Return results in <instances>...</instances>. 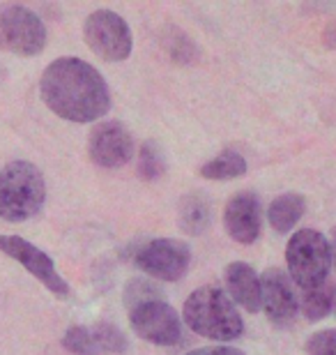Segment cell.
<instances>
[{"label": "cell", "mask_w": 336, "mask_h": 355, "mask_svg": "<svg viewBox=\"0 0 336 355\" xmlns=\"http://www.w3.org/2000/svg\"><path fill=\"white\" fill-rule=\"evenodd\" d=\"M260 201L254 191H240L224 210L226 233L240 245H254L260 236Z\"/></svg>", "instance_id": "obj_12"}, {"label": "cell", "mask_w": 336, "mask_h": 355, "mask_svg": "<svg viewBox=\"0 0 336 355\" xmlns=\"http://www.w3.org/2000/svg\"><path fill=\"white\" fill-rule=\"evenodd\" d=\"M334 304H336V288L330 279L316 288L302 291V297H299V309H302V314L309 321H320L327 314H332Z\"/></svg>", "instance_id": "obj_15"}, {"label": "cell", "mask_w": 336, "mask_h": 355, "mask_svg": "<svg viewBox=\"0 0 336 355\" xmlns=\"http://www.w3.org/2000/svg\"><path fill=\"white\" fill-rule=\"evenodd\" d=\"M168 42V51H170V58H175V60H184V62H189L191 58H194V44L187 40V35H180L177 31H173V35L170 37H166Z\"/></svg>", "instance_id": "obj_22"}, {"label": "cell", "mask_w": 336, "mask_h": 355, "mask_svg": "<svg viewBox=\"0 0 336 355\" xmlns=\"http://www.w3.org/2000/svg\"><path fill=\"white\" fill-rule=\"evenodd\" d=\"M92 332H95V342H97L99 355L102 353H125L127 351V337L116 328V325L99 323V325H92Z\"/></svg>", "instance_id": "obj_20"}, {"label": "cell", "mask_w": 336, "mask_h": 355, "mask_svg": "<svg viewBox=\"0 0 336 355\" xmlns=\"http://www.w3.org/2000/svg\"><path fill=\"white\" fill-rule=\"evenodd\" d=\"M85 44L106 62H123L132 53V31L120 14L111 10L92 12L83 24Z\"/></svg>", "instance_id": "obj_6"}, {"label": "cell", "mask_w": 336, "mask_h": 355, "mask_svg": "<svg viewBox=\"0 0 336 355\" xmlns=\"http://www.w3.org/2000/svg\"><path fill=\"white\" fill-rule=\"evenodd\" d=\"M306 201L299 194H281L269 203L267 208V222L276 233H288L292 226L304 215Z\"/></svg>", "instance_id": "obj_14"}, {"label": "cell", "mask_w": 336, "mask_h": 355, "mask_svg": "<svg viewBox=\"0 0 336 355\" xmlns=\"http://www.w3.org/2000/svg\"><path fill=\"white\" fill-rule=\"evenodd\" d=\"M177 219H180V229L187 233V236H201L207 226H210L212 210L201 194H191L182 198Z\"/></svg>", "instance_id": "obj_16"}, {"label": "cell", "mask_w": 336, "mask_h": 355, "mask_svg": "<svg viewBox=\"0 0 336 355\" xmlns=\"http://www.w3.org/2000/svg\"><path fill=\"white\" fill-rule=\"evenodd\" d=\"M260 309H265L267 318L278 328H288L297 318L299 300L295 284L283 270L269 268L260 277Z\"/></svg>", "instance_id": "obj_11"}, {"label": "cell", "mask_w": 336, "mask_h": 355, "mask_svg": "<svg viewBox=\"0 0 336 355\" xmlns=\"http://www.w3.org/2000/svg\"><path fill=\"white\" fill-rule=\"evenodd\" d=\"M62 346L76 355H99L95 332H92V328H85V325L69 328L65 332V337H62Z\"/></svg>", "instance_id": "obj_19"}, {"label": "cell", "mask_w": 336, "mask_h": 355, "mask_svg": "<svg viewBox=\"0 0 336 355\" xmlns=\"http://www.w3.org/2000/svg\"><path fill=\"white\" fill-rule=\"evenodd\" d=\"M44 104L69 123H95L111 109V92L104 76L81 58H58L39 81Z\"/></svg>", "instance_id": "obj_1"}, {"label": "cell", "mask_w": 336, "mask_h": 355, "mask_svg": "<svg viewBox=\"0 0 336 355\" xmlns=\"http://www.w3.org/2000/svg\"><path fill=\"white\" fill-rule=\"evenodd\" d=\"M166 171V159H163L161 148L148 141L139 150V175L143 180H159Z\"/></svg>", "instance_id": "obj_18"}, {"label": "cell", "mask_w": 336, "mask_h": 355, "mask_svg": "<svg viewBox=\"0 0 336 355\" xmlns=\"http://www.w3.org/2000/svg\"><path fill=\"white\" fill-rule=\"evenodd\" d=\"M184 355H245V353L240 349H233V346H205V349H196Z\"/></svg>", "instance_id": "obj_23"}, {"label": "cell", "mask_w": 336, "mask_h": 355, "mask_svg": "<svg viewBox=\"0 0 336 355\" xmlns=\"http://www.w3.org/2000/svg\"><path fill=\"white\" fill-rule=\"evenodd\" d=\"M134 263L141 272L161 282H177L187 275L191 263L189 247L180 240L154 238L143 243L134 254Z\"/></svg>", "instance_id": "obj_7"}, {"label": "cell", "mask_w": 336, "mask_h": 355, "mask_svg": "<svg viewBox=\"0 0 336 355\" xmlns=\"http://www.w3.org/2000/svg\"><path fill=\"white\" fill-rule=\"evenodd\" d=\"M224 279H226L228 297L233 302L245 307L249 314L260 311V277L256 275V270L251 266L242 263V261L228 263L224 270Z\"/></svg>", "instance_id": "obj_13"}, {"label": "cell", "mask_w": 336, "mask_h": 355, "mask_svg": "<svg viewBox=\"0 0 336 355\" xmlns=\"http://www.w3.org/2000/svg\"><path fill=\"white\" fill-rule=\"evenodd\" d=\"M330 250H332V266L336 268V229L332 231V245H330Z\"/></svg>", "instance_id": "obj_24"}, {"label": "cell", "mask_w": 336, "mask_h": 355, "mask_svg": "<svg viewBox=\"0 0 336 355\" xmlns=\"http://www.w3.org/2000/svg\"><path fill=\"white\" fill-rule=\"evenodd\" d=\"M130 323L141 339L157 346H175L182 337L180 316L163 300H148L132 307Z\"/></svg>", "instance_id": "obj_8"}, {"label": "cell", "mask_w": 336, "mask_h": 355, "mask_svg": "<svg viewBox=\"0 0 336 355\" xmlns=\"http://www.w3.org/2000/svg\"><path fill=\"white\" fill-rule=\"evenodd\" d=\"M334 314H336V304H334Z\"/></svg>", "instance_id": "obj_25"}, {"label": "cell", "mask_w": 336, "mask_h": 355, "mask_svg": "<svg viewBox=\"0 0 336 355\" xmlns=\"http://www.w3.org/2000/svg\"><path fill=\"white\" fill-rule=\"evenodd\" d=\"M184 323L196 335L214 339V342H231L242 335V316L235 302L219 286H201L187 297L182 309Z\"/></svg>", "instance_id": "obj_2"}, {"label": "cell", "mask_w": 336, "mask_h": 355, "mask_svg": "<svg viewBox=\"0 0 336 355\" xmlns=\"http://www.w3.org/2000/svg\"><path fill=\"white\" fill-rule=\"evenodd\" d=\"M46 198L44 175L33 162L17 159L0 171V219L21 224L42 210Z\"/></svg>", "instance_id": "obj_3"}, {"label": "cell", "mask_w": 336, "mask_h": 355, "mask_svg": "<svg viewBox=\"0 0 336 355\" xmlns=\"http://www.w3.org/2000/svg\"><path fill=\"white\" fill-rule=\"evenodd\" d=\"M0 252H5L7 257L14 259L17 263L24 266L35 279H39L44 286L58 297H69V284L62 279L60 272L55 270L53 259L35 247L28 240L19 236H5L0 233Z\"/></svg>", "instance_id": "obj_9"}, {"label": "cell", "mask_w": 336, "mask_h": 355, "mask_svg": "<svg viewBox=\"0 0 336 355\" xmlns=\"http://www.w3.org/2000/svg\"><path fill=\"white\" fill-rule=\"evenodd\" d=\"M285 263H288V277L299 291L320 286L330 279L327 277L332 268L330 240L313 229L297 231L285 247Z\"/></svg>", "instance_id": "obj_4"}, {"label": "cell", "mask_w": 336, "mask_h": 355, "mask_svg": "<svg viewBox=\"0 0 336 355\" xmlns=\"http://www.w3.org/2000/svg\"><path fill=\"white\" fill-rule=\"evenodd\" d=\"M247 159L242 157L240 153L235 150H224L217 155L214 159L205 162L201 166V175L207 180H233V178H240L247 173Z\"/></svg>", "instance_id": "obj_17"}, {"label": "cell", "mask_w": 336, "mask_h": 355, "mask_svg": "<svg viewBox=\"0 0 336 355\" xmlns=\"http://www.w3.org/2000/svg\"><path fill=\"white\" fill-rule=\"evenodd\" d=\"M88 153L90 159L102 168H120L134 157L136 146L130 130L118 123V120H109V123H99L95 130L90 132L88 139Z\"/></svg>", "instance_id": "obj_10"}, {"label": "cell", "mask_w": 336, "mask_h": 355, "mask_svg": "<svg viewBox=\"0 0 336 355\" xmlns=\"http://www.w3.org/2000/svg\"><path fill=\"white\" fill-rule=\"evenodd\" d=\"M309 355H336V330H323L316 332L309 344H306Z\"/></svg>", "instance_id": "obj_21"}, {"label": "cell", "mask_w": 336, "mask_h": 355, "mask_svg": "<svg viewBox=\"0 0 336 355\" xmlns=\"http://www.w3.org/2000/svg\"><path fill=\"white\" fill-rule=\"evenodd\" d=\"M46 28L33 10L24 5L0 7V49L30 58L44 51Z\"/></svg>", "instance_id": "obj_5"}]
</instances>
